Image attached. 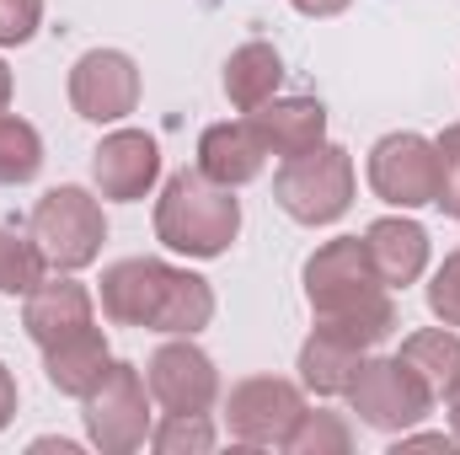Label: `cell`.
<instances>
[{
	"label": "cell",
	"mask_w": 460,
	"mask_h": 455,
	"mask_svg": "<svg viewBox=\"0 0 460 455\" xmlns=\"http://www.w3.org/2000/svg\"><path fill=\"white\" fill-rule=\"evenodd\" d=\"M305 306L316 327L375 353L396 333V300L380 284L364 236H332L305 257Z\"/></svg>",
	"instance_id": "1"
},
{
	"label": "cell",
	"mask_w": 460,
	"mask_h": 455,
	"mask_svg": "<svg viewBox=\"0 0 460 455\" xmlns=\"http://www.w3.org/2000/svg\"><path fill=\"white\" fill-rule=\"evenodd\" d=\"M102 317L113 327H145L161 338H199L215 322V290L204 273L161 257H118L102 268Z\"/></svg>",
	"instance_id": "2"
},
{
	"label": "cell",
	"mask_w": 460,
	"mask_h": 455,
	"mask_svg": "<svg viewBox=\"0 0 460 455\" xmlns=\"http://www.w3.org/2000/svg\"><path fill=\"white\" fill-rule=\"evenodd\" d=\"M241 236V199L235 188L209 183L199 166H182L166 177L155 199V241L177 257H226Z\"/></svg>",
	"instance_id": "3"
},
{
	"label": "cell",
	"mask_w": 460,
	"mask_h": 455,
	"mask_svg": "<svg viewBox=\"0 0 460 455\" xmlns=\"http://www.w3.org/2000/svg\"><path fill=\"white\" fill-rule=\"evenodd\" d=\"M353 193H358V172H353V156L343 145L322 139L316 150L305 156H289L279 172H273V204L295 220V226H338L348 210H353Z\"/></svg>",
	"instance_id": "4"
},
{
	"label": "cell",
	"mask_w": 460,
	"mask_h": 455,
	"mask_svg": "<svg viewBox=\"0 0 460 455\" xmlns=\"http://www.w3.org/2000/svg\"><path fill=\"white\" fill-rule=\"evenodd\" d=\"M32 236L49 257V273H81L102 257V241H108V215H102V199L81 183H65V188H49L38 204H32Z\"/></svg>",
	"instance_id": "5"
},
{
	"label": "cell",
	"mask_w": 460,
	"mask_h": 455,
	"mask_svg": "<svg viewBox=\"0 0 460 455\" xmlns=\"http://www.w3.org/2000/svg\"><path fill=\"white\" fill-rule=\"evenodd\" d=\"M81 418H86V440L102 455H134L155 429L145 370L128 359H113L102 370V380L81 397Z\"/></svg>",
	"instance_id": "6"
},
{
	"label": "cell",
	"mask_w": 460,
	"mask_h": 455,
	"mask_svg": "<svg viewBox=\"0 0 460 455\" xmlns=\"http://www.w3.org/2000/svg\"><path fill=\"white\" fill-rule=\"evenodd\" d=\"M364 177H369V193L391 210H429L439 199V145L418 129H396V134H380L369 145V161H364Z\"/></svg>",
	"instance_id": "7"
},
{
	"label": "cell",
	"mask_w": 460,
	"mask_h": 455,
	"mask_svg": "<svg viewBox=\"0 0 460 455\" xmlns=\"http://www.w3.org/2000/svg\"><path fill=\"white\" fill-rule=\"evenodd\" d=\"M343 397H348V407L358 413V424L375 429V434L418 429L434 413V397L423 391V380L396 353H364V364H358V375H353V386Z\"/></svg>",
	"instance_id": "8"
},
{
	"label": "cell",
	"mask_w": 460,
	"mask_h": 455,
	"mask_svg": "<svg viewBox=\"0 0 460 455\" xmlns=\"http://www.w3.org/2000/svg\"><path fill=\"white\" fill-rule=\"evenodd\" d=\"M305 386L300 380H284V375H246L226 391V429L235 445H252V451H273L284 445V434L300 424L305 413Z\"/></svg>",
	"instance_id": "9"
},
{
	"label": "cell",
	"mask_w": 460,
	"mask_h": 455,
	"mask_svg": "<svg viewBox=\"0 0 460 455\" xmlns=\"http://www.w3.org/2000/svg\"><path fill=\"white\" fill-rule=\"evenodd\" d=\"M150 402L161 413H209L220 402V370L193 338H166L145 364Z\"/></svg>",
	"instance_id": "10"
},
{
	"label": "cell",
	"mask_w": 460,
	"mask_h": 455,
	"mask_svg": "<svg viewBox=\"0 0 460 455\" xmlns=\"http://www.w3.org/2000/svg\"><path fill=\"white\" fill-rule=\"evenodd\" d=\"M70 108L86 123H123L139 108V65L123 49H86L70 65Z\"/></svg>",
	"instance_id": "11"
},
{
	"label": "cell",
	"mask_w": 460,
	"mask_h": 455,
	"mask_svg": "<svg viewBox=\"0 0 460 455\" xmlns=\"http://www.w3.org/2000/svg\"><path fill=\"white\" fill-rule=\"evenodd\" d=\"M92 183L108 204H139L161 183V145L145 129H113L92 150Z\"/></svg>",
	"instance_id": "12"
},
{
	"label": "cell",
	"mask_w": 460,
	"mask_h": 455,
	"mask_svg": "<svg viewBox=\"0 0 460 455\" xmlns=\"http://www.w3.org/2000/svg\"><path fill=\"white\" fill-rule=\"evenodd\" d=\"M86 327H97V300H92L86 284H75V273L43 279L27 295V306H22V333L38 343V348H54V343L75 338Z\"/></svg>",
	"instance_id": "13"
},
{
	"label": "cell",
	"mask_w": 460,
	"mask_h": 455,
	"mask_svg": "<svg viewBox=\"0 0 460 455\" xmlns=\"http://www.w3.org/2000/svg\"><path fill=\"white\" fill-rule=\"evenodd\" d=\"M364 246H369V263H375V273H380V284L391 295L429 273V230L418 226L407 210L369 220L364 226Z\"/></svg>",
	"instance_id": "14"
},
{
	"label": "cell",
	"mask_w": 460,
	"mask_h": 455,
	"mask_svg": "<svg viewBox=\"0 0 460 455\" xmlns=\"http://www.w3.org/2000/svg\"><path fill=\"white\" fill-rule=\"evenodd\" d=\"M268 166V150L252 129V118H235V123H209L199 134V172L220 188H246L257 183Z\"/></svg>",
	"instance_id": "15"
},
{
	"label": "cell",
	"mask_w": 460,
	"mask_h": 455,
	"mask_svg": "<svg viewBox=\"0 0 460 455\" xmlns=\"http://www.w3.org/2000/svg\"><path fill=\"white\" fill-rule=\"evenodd\" d=\"M246 118H252L262 150L279 156V161L305 156V150H316L327 139V108L316 97H273V103H262L257 113H246Z\"/></svg>",
	"instance_id": "16"
},
{
	"label": "cell",
	"mask_w": 460,
	"mask_h": 455,
	"mask_svg": "<svg viewBox=\"0 0 460 455\" xmlns=\"http://www.w3.org/2000/svg\"><path fill=\"white\" fill-rule=\"evenodd\" d=\"M108 364H113V348H108V333H102V327H86V333H75V338L43 348V375H49V386H54L59 397H86V391L102 380Z\"/></svg>",
	"instance_id": "17"
},
{
	"label": "cell",
	"mask_w": 460,
	"mask_h": 455,
	"mask_svg": "<svg viewBox=\"0 0 460 455\" xmlns=\"http://www.w3.org/2000/svg\"><path fill=\"white\" fill-rule=\"evenodd\" d=\"M358 364H364V348L327 333V327H311V338L300 343V359H295L300 386L311 397H343L353 386V375H358Z\"/></svg>",
	"instance_id": "18"
},
{
	"label": "cell",
	"mask_w": 460,
	"mask_h": 455,
	"mask_svg": "<svg viewBox=\"0 0 460 455\" xmlns=\"http://www.w3.org/2000/svg\"><path fill=\"white\" fill-rule=\"evenodd\" d=\"M279 86H284V59H279V49H273V43L252 38V43L230 49V59H226V97H230V108H235V113H257L262 103H273V97H279Z\"/></svg>",
	"instance_id": "19"
},
{
	"label": "cell",
	"mask_w": 460,
	"mask_h": 455,
	"mask_svg": "<svg viewBox=\"0 0 460 455\" xmlns=\"http://www.w3.org/2000/svg\"><path fill=\"white\" fill-rule=\"evenodd\" d=\"M396 359L423 380V391H429L434 402H445L460 380V333L445 327V322H439V327H423V333L402 338V353H396Z\"/></svg>",
	"instance_id": "20"
},
{
	"label": "cell",
	"mask_w": 460,
	"mask_h": 455,
	"mask_svg": "<svg viewBox=\"0 0 460 455\" xmlns=\"http://www.w3.org/2000/svg\"><path fill=\"white\" fill-rule=\"evenodd\" d=\"M49 279V257L38 236H22L16 226H0V295H32Z\"/></svg>",
	"instance_id": "21"
},
{
	"label": "cell",
	"mask_w": 460,
	"mask_h": 455,
	"mask_svg": "<svg viewBox=\"0 0 460 455\" xmlns=\"http://www.w3.org/2000/svg\"><path fill=\"white\" fill-rule=\"evenodd\" d=\"M43 172V134L16 113H0V188H22Z\"/></svg>",
	"instance_id": "22"
},
{
	"label": "cell",
	"mask_w": 460,
	"mask_h": 455,
	"mask_svg": "<svg viewBox=\"0 0 460 455\" xmlns=\"http://www.w3.org/2000/svg\"><path fill=\"white\" fill-rule=\"evenodd\" d=\"M279 451L289 455H348L353 451V424L343 413H327V407H305L300 424L284 434Z\"/></svg>",
	"instance_id": "23"
},
{
	"label": "cell",
	"mask_w": 460,
	"mask_h": 455,
	"mask_svg": "<svg viewBox=\"0 0 460 455\" xmlns=\"http://www.w3.org/2000/svg\"><path fill=\"white\" fill-rule=\"evenodd\" d=\"M215 424L209 413H161V424L150 429V451L155 455H209L215 451Z\"/></svg>",
	"instance_id": "24"
},
{
	"label": "cell",
	"mask_w": 460,
	"mask_h": 455,
	"mask_svg": "<svg viewBox=\"0 0 460 455\" xmlns=\"http://www.w3.org/2000/svg\"><path fill=\"white\" fill-rule=\"evenodd\" d=\"M429 311H434V322H445V327L460 333V246L445 252V263L429 279Z\"/></svg>",
	"instance_id": "25"
},
{
	"label": "cell",
	"mask_w": 460,
	"mask_h": 455,
	"mask_svg": "<svg viewBox=\"0 0 460 455\" xmlns=\"http://www.w3.org/2000/svg\"><path fill=\"white\" fill-rule=\"evenodd\" d=\"M434 145H439V172H445V177H439V199H434V204H439V210L460 226V123H450Z\"/></svg>",
	"instance_id": "26"
},
{
	"label": "cell",
	"mask_w": 460,
	"mask_h": 455,
	"mask_svg": "<svg viewBox=\"0 0 460 455\" xmlns=\"http://www.w3.org/2000/svg\"><path fill=\"white\" fill-rule=\"evenodd\" d=\"M43 27V0H0V49L32 43Z\"/></svg>",
	"instance_id": "27"
},
{
	"label": "cell",
	"mask_w": 460,
	"mask_h": 455,
	"mask_svg": "<svg viewBox=\"0 0 460 455\" xmlns=\"http://www.w3.org/2000/svg\"><path fill=\"white\" fill-rule=\"evenodd\" d=\"M391 451L402 455V451H460V440L456 434H423V429H402V434H396V445H391Z\"/></svg>",
	"instance_id": "28"
},
{
	"label": "cell",
	"mask_w": 460,
	"mask_h": 455,
	"mask_svg": "<svg viewBox=\"0 0 460 455\" xmlns=\"http://www.w3.org/2000/svg\"><path fill=\"white\" fill-rule=\"evenodd\" d=\"M11 418H16V375L0 364V434L11 429Z\"/></svg>",
	"instance_id": "29"
},
{
	"label": "cell",
	"mask_w": 460,
	"mask_h": 455,
	"mask_svg": "<svg viewBox=\"0 0 460 455\" xmlns=\"http://www.w3.org/2000/svg\"><path fill=\"white\" fill-rule=\"evenodd\" d=\"M289 5H295L300 16H343L353 0H289Z\"/></svg>",
	"instance_id": "30"
},
{
	"label": "cell",
	"mask_w": 460,
	"mask_h": 455,
	"mask_svg": "<svg viewBox=\"0 0 460 455\" xmlns=\"http://www.w3.org/2000/svg\"><path fill=\"white\" fill-rule=\"evenodd\" d=\"M11 92H16V81H11V65L0 59V113H11Z\"/></svg>",
	"instance_id": "31"
},
{
	"label": "cell",
	"mask_w": 460,
	"mask_h": 455,
	"mask_svg": "<svg viewBox=\"0 0 460 455\" xmlns=\"http://www.w3.org/2000/svg\"><path fill=\"white\" fill-rule=\"evenodd\" d=\"M445 402H450V434L460 440V380H456V391H450Z\"/></svg>",
	"instance_id": "32"
},
{
	"label": "cell",
	"mask_w": 460,
	"mask_h": 455,
	"mask_svg": "<svg viewBox=\"0 0 460 455\" xmlns=\"http://www.w3.org/2000/svg\"><path fill=\"white\" fill-rule=\"evenodd\" d=\"M32 451H59V455H75L70 440H32Z\"/></svg>",
	"instance_id": "33"
}]
</instances>
